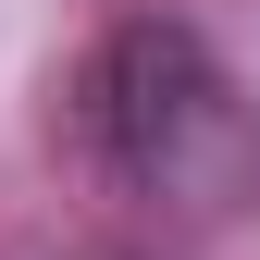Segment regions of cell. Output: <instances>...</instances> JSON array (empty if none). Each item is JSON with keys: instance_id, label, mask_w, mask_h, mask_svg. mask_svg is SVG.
Segmentation results:
<instances>
[{"instance_id": "1", "label": "cell", "mask_w": 260, "mask_h": 260, "mask_svg": "<svg viewBox=\"0 0 260 260\" xmlns=\"http://www.w3.org/2000/svg\"><path fill=\"white\" fill-rule=\"evenodd\" d=\"M87 149L186 236H223L260 199V100L186 13H124L87 50Z\"/></svg>"}]
</instances>
